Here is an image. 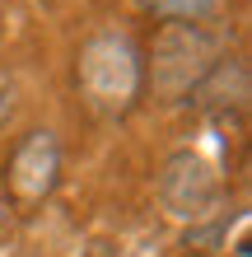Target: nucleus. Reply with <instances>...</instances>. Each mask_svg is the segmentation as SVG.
Here are the masks:
<instances>
[{
	"label": "nucleus",
	"mask_w": 252,
	"mask_h": 257,
	"mask_svg": "<svg viewBox=\"0 0 252 257\" xmlns=\"http://www.w3.org/2000/svg\"><path fill=\"white\" fill-rule=\"evenodd\" d=\"M219 61V38L205 24H159L140 52V89L159 103H182L196 94L205 70Z\"/></svg>",
	"instance_id": "obj_1"
},
{
	"label": "nucleus",
	"mask_w": 252,
	"mask_h": 257,
	"mask_svg": "<svg viewBox=\"0 0 252 257\" xmlns=\"http://www.w3.org/2000/svg\"><path fill=\"white\" fill-rule=\"evenodd\" d=\"M196 257H205V252H196Z\"/></svg>",
	"instance_id": "obj_7"
},
{
	"label": "nucleus",
	"mask_w": 252,
	"mask_h": 257,
	"mask_svg": "<svg viewBox=\"0 0 252 257\" xmlns=\"http://www.w3.org/2000/svg\"><path fill=\"white\" fill-rule=\"evenodd\" d=\"M154 196H159V206H164L168 220L196 224L224 201V178H219V169L201 150H173V155L159 164Z\"/></svg>",
	"instance_id": "obj_3"
},
{
	"label": "nucleus",
	"mask_w": 252,
	"mask_h": 257,
	"mask_svg": "<svg viewBox=\"0 0 252 257\" xmlns=\"http://www.w3.org/2000/svg\"><path fill=\"white\" fill-rule=\"evenodd\" d=\"M191 98H196L210 117L243 112L247 108V66H243V56H219V61L205 70V80L196 84Z\"/></svg>",
	"instance_id": "obj_5"
},
{
	"label": "nucleus",
	"mask_w": 252,
	"mask_h": 257,
	"mask_svg": "<svg viewBox=\"0 0 252 257\" xmlns=\"http://www.w3.org/2000/svg\"><path fill=\"white\" fill-rule=\"evenodd\" d=\"M159 24H205L219 14V0H140Z\"/></svg>",
	"instance_id": "obj_6"
},
{
	"label": "nucleus",
	"mask_w": 252,
	"mask_h": 257,
	"mask_svg": "<svg viewBox=\"0 0 252 257\" xmlns=\"http://www.w3.org/2000/svg\"><path fill=\"white\" fill-rule=\"evenodd\" d=\"M56 178H61V145L47 126L19 136V145L10 150V169H5V183L14 192V201L33 206L42 196H52Z\"/></svg>",
	"instance_id": "obj_4"
},
{
	"label": "nucleus",
	"mask_w": 252,
	"mask_h": 257,
	"mask_svg": "<svg viewBox=\"0 0 252 257\" xmlns=\"http://www.w3.org/2000/svg\"><path fill=\"white\" fill-rule=\"evenodd\" d=\"M75 84L94 112H126L140 98V47L117 28L89 33L75 52Z\"/></svg>",
	"instance_id": "obj_2"
}]
</instances>
